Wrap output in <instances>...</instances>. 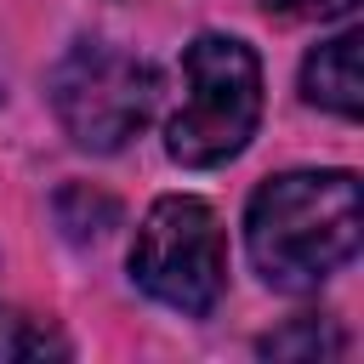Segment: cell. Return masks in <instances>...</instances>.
Returning a JSON list of instances; mask_svg holds the SVG:
<instances>
[{
	"label": "cell",
	"mask_w": 364,
	"mask_h": 364,
	"mask_svg": "<svg viewBox=\"0 0 364 364\" xmlns=\"http://www.w3.org/2000/svg\"><path fill=\"white\" fill-rule=\"evenodd\" d=\"M256 353H262V358H341V353H347V336L336 330V318L307 313V318H296V324L262 336Z\"/></svg>",
	"instance_id": "7"
},
{
	"label": "cell",
	"mask_w": 364,
	"mask_h": 364,
	"mask_svg": "<svg viewBox=\"0 0 364 364\" xmlns=\"http://www.w3.org/2000/svg\"><path fill=\"white\" fill-rule=\"evenodd\" d=\"M131 279L171 313L205 318L228 290V245L222 222L193 193H165L136 228L131 245Z\"/></svg>",
	"instance_id": "4"
},
{
	"label": "cell",
	"mask_w": 364,
	"mask_h": 364,
	"mask_svg": "<svg viewBox=\"0 0 364 364\" xmlns=\"http://www.w3.org/2000/svg\"><path fill=\"white\" fill-rule=\"evenodd\" d=\"M51 216L68 245H97V239H108V228H119V199L91 182H68V188H57Z\"/></svg>",
	"instance_id": "6"
},
{
	"label": "cell",
	"mask_w": 364,
	"mask_h": 364,
	"mask_svg": "<svg viewBox=\"0 0 364 364\" xmlns=\"http://www.w3.org/2000/svg\"><path fill=\"white\" fill-rule=\"evenodd\" d=\"M364 245L353 171H284L250 193L245 250L273 290H318Z\"/></svg>",
	"instance_id": "1"
},
{
	"label": "cell",
	"mask_w": 364,
	"mask_h": 364,
	"mask_svg": "<svg viewBox=\"0 0 364 364\" xmlns=\"http://www.w3.org/2000/svg\"><path fill=\"white\" fill-rule=\"evenodd\" d=\"M46 91H51L57 125L74 136V148L114 154L154 119L159 74H154V63H142L108 40H80L51 68Z\"/></svg>",
	"instance_id": "3"
},
{
	"label": "cell",
	"mask_w": 364,
	"mask_h": 364,
	"mask_svg": "<svg viewBox=\"0 0 364 364\" xmlns=\"http://www.w3.org/2000/svg\"><path fill=\"white\" fill-rule=\"evenodd\" d=\"M364 28H341L336 40L313 46L307 63H301V97L324 114H341V119H358L364 114Z\"/></svg>",
	"instance_id": "5"
},
{
	"label": "cell",
	"mask_w": 364,
	"mask_h": 364,
	"mask_svg": "<svg viewBox=\"0 0 364 364\" xmlns=\"http://www.w3.org/2000/svg\"><path fill=\"white\" fill-rule=\"evenodd\" d=\"M63 353H68L63 336L40 330V324L23 318V313H0V364H6V358H63Z\"/></svg>",
	"instance_id": "8"
},
{
	"label": "cell",
	"mask_w": 364,
	"mask_h": 364,
	"mask_svg": "<svg viewBox=\"0 0 364 364\" xmlns=\"http://www.w3.org/2000/svg\"><path fill=\"white\" fill-rule=\"evenodd\" d=\"M267 17H284V23H324V17H347L358 0H262Z\"/></svg>",
	"instance_id": "9"
},
{
	"label": "cell",
	"mask_w": 364,
	"mask_h": 364,
	"mask_svg": "<svg viewBox=\"0 0 364 364\" xmlns=\"http://www.w3.org/2000/svg\"><path fill=\"white\" fill-rule=\"evenodd\" d=\"M182 108L171 114L165 154L188 171L228 165L262 125V63L233 34H199L182 51Z\"/></svg>",
	"instance_id": "2"
}]
</instances>
